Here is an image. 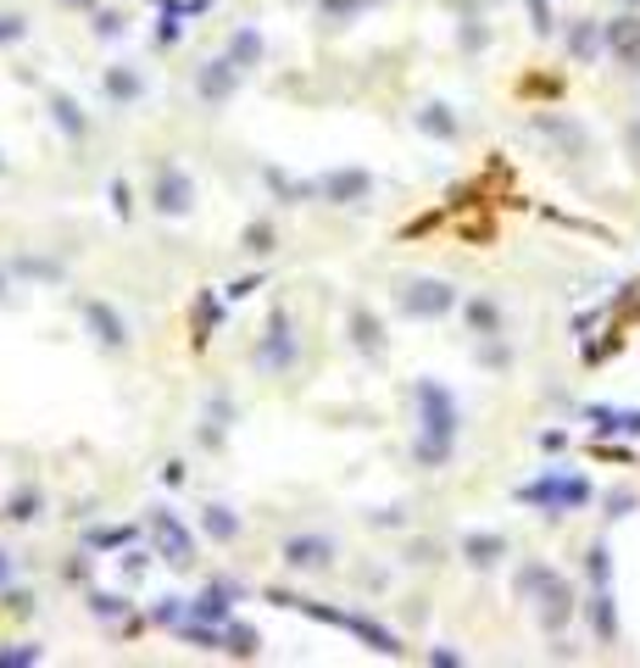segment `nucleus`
<instances>
[{"mask_svg":"<svg viewBox=\"0 0 640 668\" xmlns=\"http://www.w3.org/2000/svg\"><path fill=\"white\" fill-rule=\"evenodd\" d=\"M413 401H418V468H446L452 462V441H457V401L446 385L434 379H418L413 385Z\"/></svg>","mask_w":640,"mask_h":668,"instance_id":"1","label":"nucleus"},{"mask_svg":"<svg viewBox=\"0 0 640 668\" xmlns=\"http://www.w3.org/2000/svg\"><path fill=\"white\" fill-rule=\"evenodd\" d=\"M268 602H279V607H295V613H307V618H318V624H329V630H346V635H357L362 646H373V652H384V657H402V641L390 635L384 624H373V618H362V613L318 607L312 596H290V591H268Z\"/></svg>","mask_w":640,"mask_h":668,"instance_id":"2","label":"nucleus"},{"mask_svg":"<svg viewBox=\"0 0 640 668\" xmlns=\"http://www.w3.org/2000/svg\"><path fill=\"white\" fill-rule=\"evenodd\" d=\"M295 362H301V334H295L290 307L279 301V307H268V323H262L257 346H251V368H257L262 379H284Z\"/></svg>","mask_w":640,"mask_h":668,"instance_id":"3","label":"nucleus"},{"mask_svg":"<svg viewBox=\"0 0 640 668\" xmlns=\"http://www.w3.org/2000/svg\"><path fill=\"white\" fill-rule=\"evenodd\" d=\"M151 212L157 218H168V223H184L189 212H195V178H189V168L179 162V157H157V168H151Z\"/></svg>","mask_w":640,"mask_h":668,"instance_id":"4","label":"nucleus"},{"mask_svg":"<svg viewBox=\"0 0 640 668\" xmlns=\"http://www.w3.org/2000/svg\"><path fill=\"white\" fill-rule=\"evenodd\" d=\"M379 189V173L362 168V162H334L318 173V201L323 207H368Z\"/></svg>","mask_w":640,"mask_h":668,"instance_id":"5","label":"nucleus"},{"mask_svg":"<svg viewBox=\"0 0 640 668\" xmlns=\"http://www.w3.org/2000/svg\"><path fill=\"white\" fill-rule=\"evenodd\" d=\"M78 318H84V329H89V341L101 346L107 357L134 351V329H128L123 307H112L107 296H78Z\"/></svg>","mask_w":640,"mask_h":668,"instance_id":"6","label":"nucleus"},{"mask_svg":"<svg viewBox=\"0 0 640 668\" xmlns=\"http://www.w3.org/2000/svg\"><path fill=\"white\" fill-rule=\"evenodd\" d=\"M457 307V290L446 279H429V273H418V279H407L402 290H396V312L402 318H413V323H429V318H446Z\"/></svg>","mask_w":640,"mask_h":668,"instance_id":"7","label":"nucleus"},{"mask_svg":"<svg viewBox=\"0 0 640 668\" xmlns=\"http://www.w3.org/2000/svg\"><path fill=\"white\" fill-rule=\"evenodd\" d=\"M340 557V541L329 530H301V535H290L279 546V562L290 568V574H329Z\"/></svg>","mask_w":640,"mask_h":668,"instance_id":"8","label":"nucleus"},{"mask_svg":"<svg viewBox=\"0 0 640 668\" xmlns=\"http://www.w3.org/2000/svg\"><path fill=\"white\" fill-rule=\"evenodd\" d=\"M239 84H245V67L239 62H229V57H207L201 67H195V101L201 107H229L234 95H239Z\"/></svg>","mask_w":640,"mask_h":668,"instance_id":"9","label":"nucleus"},{"mask_svg":"<svg viewBox=\"0 0 640 668\" xmlns=\"http://www.w3.org/2000/svg\"><path fill=\"white\" fill-rule=\"evenodd\" d=\"M45 107H51V123H57V134L67 139V146H89L95 117L84 112V101L73 89H45Z\"/></svg>","mask_w":640,"mask_h":668,"instance_id":"10","label":"nucleus"},{"mask_svg":"<svg viewBox=\"0 0 640 668\" xmlns=\"http://www.w3.org/2000/svg\"><path fill=\"white\" fill-rule=\"evenodd\" d=\"M101 95H107V107L134 112L145 95H151V78H145V67H134V62H112V67L101 73Z\"/></svg>","mask_w":640,"mask_h":668,"instance_id":"11","label":"nucleus"},{"mask_svg":"<svg viewBox=\"0 0 640 668\" xmlns=\"http://www.w3.org/2000/svg\"><path fill=\"white\" fill-rule=\"evenodd\" d=\"M346 341H352V351H362V357H384L390 334H384V318H379L368 301H352V307H346Z\"/></svg>","mask_w":640,"mask_h":668,"instance_id":"12","label":"nucleus"},{"mask_svg":"<svg viewBox=\"0 0 640 668\" xmlns=\"http://www.w3.org/2000/svg\"><path fill=\"white\" fill-rule=\"evenodd\" d=\"M234 418H239V407H234V396H229V391H218V396L207 401V412H201V429H195V441H201L207 451H218V446L229 441V429H234Z\"/></svg>","mask_w":640,"mask_h":668,"instance_id":"13","label":"nucleus"},{"mask_svg":"<svg viewBox=\"0 0 640 668\" xmlns=\"http://www.w3.org/2000/svg\"><path fill=\"white\" fill-rule=\"evenodd\" d=\"M195 530H201V541H212V546H234V541L245 535V518H239L229 502H207Z\"/></svg>","mask_w":640,"mask_h":668,"instance_id":"14","label":"nucleus"},{"mask_svg":"<svg viewBox=\"0 0 640 668\" xmlns=\"http://www.w3.org/2000/svg\"><path fill=\"white\" fill-rule=\"evenodd\" d=\"M262 184L273 189V201H284V207L318 201V178H295V173H284L279 162H262Z\"/></svg>","mask_w":640,"mask_h":668,"instance_id":"15","label":"nucleus"},{"mask_svg":"<svg viewBox=\"0 0 640 668\" xmlns=\"http://www.w3.org/2000/svg\"><path fill=\"white\" fill-rule=\"evenodd\" d=\"M151 530H157V541H162V552H168L173 562H195V535H189L184 523L173 518V507H157Z\"/></svg>","mask_w":640,"mask_h":668,"instance_id":"16","label":"nucleus"},{"mask_svg":"<svg viewBox=\"0 0 640 668\" xmlns=\"http://www.w3.org/2000/svg\"><path fill=\"white\" fill-rule=\"evenodd\" d=\"M223 57H229V62H239L245 73L262 67V57H268V39H262V28H257V23H239V28L229 34V45H223Z\"/></svg>","mask_w":640,"mask_h":668,"instance_id":"17","label":"nucleus"},{"mask_svg":"<svg viewBox=\"0 0 640 668\" xmlns=\"http://www.w3.org/2000/svg\"><path fill=\"white\" fill-rule=\"evenodd\" d=\"M368 7H379V0H318L312 12H318V23H323V28H352Z\"/></svg>","mask_w":640,"mask_h":668,"instance_id":"18","label":"nucleus"},{"mask_svg":"<svg viewBox=\"0 0 640 668\" xmlns=\"http://www.w3.org/2000/svg\"><path fill=\"white\" fill-rule=\"evenodd\" d=\"M223 652L239 657V663H251V657H262V635L251 624H239V618H229L223 624Z\"/></svg>","mask_w":640,"mask_h":668,"instance_id":"19","label":"nucleus"},{"mask_svg":"<svg viewBox=\"0 0 640 668\" xmlns=\"http://www.w3.org/2000/svg\"><path fill=\"white\" fill-rule=\"evenodd\" d=\"M7 518H12V523H39V518H45V491H39V485H17V491L7 496Z\"/></svg>","mask_w":640,"mask_h":668,"instance_id":"20","label":"nucleus"},{"mask_svg":"<svg viewBox=\"0 0 640 668\" xmlns=\"http://www.w3.org/2000/svg\"><path fill=\"white\" fill-rule=\"evenodd\" d=\"M12 273H17V279H39V284H62V279H67V262H62V257H17Z\"/></svg>","mask_w":640,"mask_h":668,"instance_id":"21","label":"nucleus"},{"mask_svg":"<svg viewBox=\"0 0 640 668\" xmlns=\"http://www.w3.org/2000/svg\"><path fill=\"white\" fill-rule=\"evenodd\" d=\"M273 246H279L273 218H251V223H245V234H239V251H245V257H268Z\"/></svg>","mask_w":640,"mask_h":668,"instance_id":"22","label":"nucleus"},{"mask_svg":"<svg viewBox=\"0 0 640 668\" xmlns=\"http://www.w3.org/2000/svg\"><path fill=\"white\" fill-rule=\"evenodd\" d=\"M418 128H423L429 139H457V117H452V107H446V101L418 107Z\"/></svg>","mask_w":640,"mask_h":668,"instance_id":"23","label":"nucleus"},{"mask_svg":"<svg viewBox=\"0 0 640 668\" xmlns=\"http://www.w3.org/2000/svg\"><path fill=\"white\" fill-rule=\"evenodd\" d=\"M184 618H189V602H184V596H157V602H151V624H162V630H179Z\"/></svg>","mask_w":640,"mask_h":668,"instance_id":"24","label":"nucleus"},{"mask_svg":"<svg viewBox=\"0 0 640 668\" xmlns=\"http://www.w3.org/2000/svg\"><path fill=\"white\" fill-rule=\"evenodd\" d=\"M34 663H45V646H34V641L0 646V668H34Z\"/></svg>","mask_w":640,"mask_h":668,"instance_id":"25","label":"nucleus"},{"mask_svg":"<svg viewBox=\"0 0 640 668\" xmlns=\"http://www.w3.org/2000/svg\"><path fill=\"white\" fill-rule=\"evenodd\" d=\"M28 34H34V23L23 12H0V51H7V45H23Z\"/></svg>","mask_w":640,"mask_h":668,"instance_id":"26","label":"nucleus"},{"mask_svg":"<svg viewBox=\"0 0 640 668\" xmlns=\"http://www.w3.org/2000/svg\"><path fill=\"white\" fill-rule=\"evenodd\" d=\"M89 17H95V39H123L128 34V12H101L95 7Z\"/></svg>","mask_w":640,"mask_h":668,"instance_id":"27","label":"nucleus"},{"mask_svg":"<svg viewBox=\"0 0 640 668\" xmlns=\"http://www.w3.org/2000/svg\"><path fill=\"white\" fill-rule=\"evenodd\" d=\"M128 596H107V591H89V613L95 618H128Z\"/></svg>","mask_w":640,"mask_h":668,"instance_id":"28","label":"nucleus"},{"mask_svg":"<svg viewBox=\"0 0 640 668\" xmlns=\"http://www.w3.org/2000/svg\"><path fill=\"white\" fill-rule=\"evenodd\" d=\"M107 196H112V212H118V218H128V212H134V184H128V178H112V184H107Z\"/></svg>","mask_w":640,"mask_h":668,"instance_id":"29","label":"nucleus"},{"mask_svg":"<svg viewBox=\"0 0 640 668\" xmlns=\"http://www.w3.org/2000/svg\"><path fill=\"white\" fill-rule=\"evenodd\" d=\"M468 323L479 334H496V307H490V301H468Z\"/></svg>","mask_w":640,"mask_h":668,"instance_id":"30","label":"nucleus"},{"mask_svg":"<svg viewBox=\"0 0 640 668\" xmlns=\"http://www.w3.org/2000/svg\"><path fill=\"white\" fill-rule=\"evenodd\" d=\"M134 535H139V530H128V523H123V530H95V535H89V546H95V552H107V546H128Z\"/></svg>","mask_w":640,"mask_h":668,"instance_id":"31","label":"nucleus"},{"mask_svg":"<svg viewBox=\"0 0 640 668\" xmlns=\"http://www.w3.org/2000/svg\"><path fill=\"white\" fill-rule=\"evenodd\" d=\"M184 39V23H179V12H162V23H157V45L168 51V45H179Z\"/></svg>","mask_w":640,"mask_h":668,"instance_id":"32","label":"nucleus"},{"mask_svg":"<svg viewBox=\"0 0 640 668\" xmlns=\"http://www.w3.org/2000/svg\"><path fill=\"white\" fill-rule=\"evenodd\" d=\"M496 552H502L496 535H473V541H468V557H473V562H496Z\"/></svg>","mask_w":640,"mask_h":668,"instance_id":"33","label":"nucleus"},{"mask_svg":"<svg viewBox=\"0 0 640 668\" xmlns=\"http://www.w3.org/2000/svg\"><path fill=\"white\" fill-rule=\"evenodd\" d=\"M12 580H17V562H12V552H7V546H0V591H7Z\"/></svg>","mask_w":640,"mask_h":668,"instance_id":"34","label":"nucleus"},{"mask_svg":"<svg viewBox=\"0 0 640 668\" xmlns=\"http://www.w3.org/2000/svg\"><path fill=\"white\" fill-rule=\"evenodd\" d=\"M62 574H67V585H89V562L78 557V562H67V568H62Z\"/></svg>","mask_w":640,"mask_h":668,"instance_id":"35","label":"nucleus"},{"mask_svg":"<svg viewBox=\"0 0 640 668\" xmlns=\"http://www.w3.org/2000/svg\"><path fill=\"white\" fill-rule=\"evenodd\" d=\"M162 485H168V491L184 485V462H168V468H162Z\"/></svg>","mask_w":640,"mask_h":668,"instance_id":"36","label":"nucleus"},{"mask_svg":"<svg viewBox=\"0 0 640 668\" xmlns=\"http://www.w3.org/2000/svg\"><path fill=\"white\" fill-rule=\"evenodd\" d=\"M12 296V268H0V301Z\"/></svg>","mask_w":640,"mask_h":668,"instance_id":"37","label":"nucleus"},{"mask_svg":"<svg viewBox=\"0 0 640 668\" xmlns=\"http://www.w3.org/2000/svg\"><path fill=\"white\" fill-rule=\"evenodd\" d=\"M62 7H78V12H95V0H62Z\"/></svg>","mask_w":640,"mask_h":668,"instance_id":"38","label":"nucleus"},{"mask_svg":"<svg viewBox=\"0 0 640 668\" xmlns=\"http://www.w3.org/2000/svg\"><path fill=\"white\" fill-rule=\"evenodd\" d=\"M7 168H12V162H7V151H0V178H7Z\"/></svg>","mask_w":640,"mask_h":668,"instance_id":"39","label":"nucleus"},{"mask_svg":"<svg viewBox=\"0 0 640 668\" xmlns=\"http://www.w3.org/2000/svg\"><path fill=\"white\" fill-rule=\"evenodd\" d=\"M312 7H318V0H312Z\"/></svg>","mask_w":640,"mask_h":668,"instance_id":"40","label":"nucleus"}]
</instances>
